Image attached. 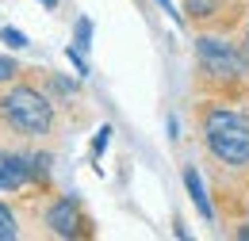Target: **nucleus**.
<instances>
[{"label":"nucleus","instance_id":"nucleus-1","mask_svg":"<svg viewBox=\"0 0 249 241\" xmlns=\"http://www.w3.org/2000/svg\"><path fill=\"white\" fill-rule=\"evenodd\" d=\"M203 146L222 169L246 172L249 169V111L226 107V103H211L199 122Z\"/></svg>","mask_w":249,"mask_h":241},{"label":"nucleus","instance_id":"nucleus-2","mask_svg":"<svg viewBox=\"0 0 249 241\" xmlns=\"http://www.w3.org/2000/svg\"><path fill=\"white\" fill-rule=\"evenodd\" d=\"M54 103L31 85H12L0 92V122L19 138H46L54 130Z\"/></svg>","mask_w":249,"mask_h":241},{"label":"nucleus","instance_id":"nucleus-3","mask_svg":"<svg viewBox=\"0 0 249 241\" xmlns=\"http://www.w3.org/2000/svg\"><path fill=\"white\" fill-rule=\"evenodd\" d=\"M192 50H196V65H199L203 81H211L218 88H230V85H238L242 77H249L246 54H242L230 38H222V34H199Z\"/></svg>","mask_w":249,"mask_h":241},{"label":"nucleus","instance_id":"nucleus-4","mask_svg":"<svg viewBox=\"0 0 249 241\" xmlns=\"http://www.w3.org/2000/svg\"><path fill=\"white\" fill-rule=\"evenodd\" d=\"M42 222H46V230H50L54 238H69V241L73 238H89V226H92L77 195H58V199L46 207Z\"/></svg>","mask_w":249,"mask_h":241},{"label":"nucleus","instance_id":"nucleus-5","mask_svg":"<svg viewBox=\"0 0 249 241\" xmlns=\"http://www.w3.org/2000/svg\"><path fill=\"white\" fill-rule=\"evenodd\" d=\"M31 180V153L0 150V191H19Z\"/></svg>","mask_w":249,"mask_h":241},{"label":"nucleus","instance_id":"nucleus-6","mask_svg":"<svg viewBox=\"0 0 249 241\" xmlns=\"http://www.w3.org/2000/svg\"><path fill=\"white\" fill-rule=\"evenodd\" d=\"M184 188H188V195H192V203H196V211H199V218L203 222H215V207L207 199V188H203V176H199L196 165H184Z\"/></svg>","mask_w":249,"mask_h":241},{"label":"nucleus","instance_id":"nucleus-7","mask_svg":"<svg viewBox=\"0 0 249 241\" xmlns=\"http://www.w3.org/2000/svg\"><path fill=\"white\" fill-rule=\"evenodd\" d=\"M184 16L192 23H211L222 16V0H184Z\"/></svg>","mask_w":249,"mask_h":241},{"label":"nucleus","instance_id":"nucleus-8","mask_svg":"<svg viewBox=\"0 0 249 241\" xmlns=\"http://www.w3.org/2000/svg\"><path fill=\"white\" fill-rule=\"evenodd\" d=\"M73 46H77V50H89V46H92V19H89V16L77 19V27H73Z\"/></svg>","mask_w":249,"mask_h":241},{"label":"nucleus","instance_id":"nucleus-9","mask_svg":"<svg viewBox=\"0 0 249 241\" xmlns=\"http://www.w3.org/2000/svg\"><path fill=\"white\" fill-rule=\"evenodd\" d=\"M50 165H54V157L50 153H31V176L35 180H50Z\"/></svg>","mask_w":249,"mask_h":241},{"label":"nucleus","instance_id":"nucleus-10","mask_svg":"<svg viewBox=\"0 0 249 241\" xmlns=\"http://www.w3.org/2000/svg\"><path fill=\"white\" fill-rule=\"evenodd\" d=\"M19 238V226H16V214L0 203V241H16Z\"/></svg>","mask_w":249,"mask_h":241},{"label":"nucleus","instance_id":"nucleus-11","mask_svg":"<svg viewBox=\"0 0 249 241\" xmlns=\"http://www.w3.org/2000/svg\"><path fill=\"white\" fill-rule=\"evenodd\" d=\"M0 42H8V50H27V34L19 27H0Z\"/></svg>","mask_w":249,"mask_h":241},{"label":"nucleus","instance_id":"nucleus-12","mask_svg":"<svg viewBox=\"0 0 249 241\" xmlns=\"http://www.w3.org/2000/svg\"><path fill=\"white\" fill-rule=\"evenodd\" d=\"M65 58H69V65L77 69V77H89V61H85V50H77V46H65Z\"/></svg>","mask_w":249,"mask_h":241},{"label":"nucleus","instance_id":"nucleus-13","mask_svg":"<svg viewBox=\"0 0 249 241\" xmlns=\"http://www.w3.org/2000/svg\"><path fill=\"white\" fill-rule=\"evenodd\" d=\"M107 142H111V126H100V130H96V138H92V157H96V161L104 157Z\"/></svg>","mask_w":249,"mask_h":241},{"label":"nucleus","instance_id":"nucleus-14","mask_svg":"<svg viewBox=\"0 0 249 241\" xmlns=\"http://www.w3.org/2000/svg\"><path fill=\"white\" fill-rule=\"evenodd\" d=\"M16 73H19V65L8 58V54H0V85H12V81H16Z\"/></svg>","mask_w":249,"mask_h":241},{"label":"nucleus","instance_id":"nucleus-15","mask_svg":"<svg viewBox=\"0 0 249 241\" xmlns=\"http://www.w3.org/2000/svg\"><path fill=\"white\" fill-rule=\"evenodd\" d=\"M157 4H161V12H165V16L173 19V23H184V16H180V12L173 8V0H157Z\"/></svg>","mask_w":249,"mask_h":241},{"label":"nucleus","instance_id":"nucleus-16","mask_svg":"<svg viewBox=\"0 0 249 241\" xmlns=\"http://www.w3.org/2000/svg\"><path fill=\"white\" fill-rule=\"evenodd\" d=\"M54 88L62 92V96H73V92H77V81H65V77H54Z\"/></svg>","mask_w":249,"mask_h":241},{"label":"nucleus","instance_id":"nucleus-17","mask_svg":"<svg viewBox=\"0 0 249 241\" xmlns=\"http://www.w3.org/2000/svg\"><path fill=\"white\" fill-rule=\"evenodd\" d=\"M242 54H246V69H249V23H246V38H242Z\"/></svg>","mask_w":249,"mask_h":241},{"label":"nucleus","instance_id":"nucleus-18","mask_svg":"<svg viewBox=\"0 0 249 241\" xmlns=\"http://www.w3.org/2000/svg\"><path fill=\"white\" fill-rule=\"evenodd\" d=\"M234 238H242V241H249V222H242L238 230H234Z\"/></svg>","mask_w":249,"mask_h":241},{"label":"nucleus","instance_id":"nucleus-19","mask_svg":"<svg viewBox=\"0 0 249 241\" xmlns=\"http://www.w3.org/2000/svg\"><path fill=\"white\" fill-rule=\"evenodd\" d=\"M38 4H42V8H50V12L58 8V0H38Z\"/></svg>","mask_w":249,"mask_h":241}]
</instances>
